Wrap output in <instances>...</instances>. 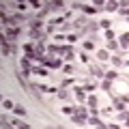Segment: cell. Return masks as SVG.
Returning <instances> with one entry per match:
<instances>
[{
    "label": "cell",
    "mask_w": 129,
    "mask_h": 129,
    "mask_svg": "<svg viewBox=\"0 0 129 129\" xmlns=\"http://www.w3.org/2000/svg\"><path fill=\"white\" fill-rule=\"evenodd\" d=\"M22 67H24V71H30V62H28V58L22 60Z\"/></svg>",
    "instance_id": "obj_4"
},
{
    "label": "cell",
    "mask_w": 129,
    "mask_h": 129,
    "mask_svg": "<svg viewBox=\"0 0 129 129\" xmlns=\"http://www.w3.org/2000/svg\"><path fill=\"white\" fill-rule=\"evenodd\" d=\"M120 41H123V45H129V35H123V39H120Z\"/></svg>",
    "instance_id": "obj_11"
},
{
    "label": "cell",
    "mask_w": 129,
    "mask_h": 129,
    "mask_svg": "<svg viewBox=\"0 0 129 129\" xmlns=\"http://www.w3.org/2000/svg\"><path fill=\"white\" fill-rule=\"evenodd\" d=\"M2 129H13V125L7 123V116H2Z\"/></svg>",
    "instance_id": "obj_3"
},
{
    "label": "cell",
    "mask_w": 129,
    "mask_h": 129,
    "mask_svg": "<svg viewBox=\"0 0 129 129\" xmlns=\"http://www.w3.org/2000/svg\"><path fill=\"white\" fill-rule=\"evenodd\" d=\"M17 35H19V30H17V28H9V30H7V35H5V37H9V39H15V37H17Z\"/></svg>",
    "instance_id": "obj_1"
},
{
    "label": "cell",
    "mask_w": 129,
    "mask_h": 129,
    "mask_svg": "<svg viewBox=\"0 0 129 129\" xmlns=\"http://www.w3.org/2000/svg\"><path fill=\"white\" fill-rule=\"evenodd\" d=\"M13 125H17L19 129H30V127H28V123H24V120H13Z\"/></svg>",
    "instance_id": "obj_2"
},
{
    "label": "cell",
    "mask_w": 129,
    "mask_h": 129,
    "mask_svg": "<svg viewBox=\"0 0 129 129\" xmlns=\"http://www.w3.org/2000/svg\"><path fill=\"white\" fill-rule=\"evenodd\" d=\"M32 71H35L37 75H45V69H43V67H37V69H32Z\"/></svg>",
    "instance_id": "obj_7"
},
{
    "label": "cell",
    "mask_w": 129,
    "mask_h": 129,
    "mask_svg": "<svg viewBox=\"0 0 129 129\" xmlns=\"http://www.w3.org/2000/svg\"><path fill=\"white\" fill-rule=\"evenodd\" d=\"M5 108H7V110H15V106H13V101H9V99H7V101H5Z\"/></svg>",
    "instance_id": "obj_6"
},
{
    "label": "cell",
    "mask_w": 129,
    "mask_h": 129,
    "mask_svg": "<svg viewBox=\"0 0 129 129\" xmlns=\"http://www.w3.org/2000/svg\"><path fill=\"white\" fill-rule=\"evenodd\" d=\"M15 114H17V116H24V114H26V110L19 108V106H15Z\"/></svg>",
    "instance_id": "obj_5"
},
{
    "label": "cell",
    "mask_w": 129,
    "mask_h": 129,
    "mask_svg": "<svg viewBox=\"0 0 129 129\" xmlns=\"http://www.w3.org/2000/svg\"><path fill=\"white\" fill-rule=\"evenodd\" d=\"M75 97H78V101H82V99H84V90L78 88V90H75Z\"/></svg>",
    "instance_id": "obj_8"
},
{
    "label": "cell",
    "mask_w": 129,
    "mask_h": 129,
    "mask_svg": "<svg viewBox=\"0 0 129 129\" xmlns=\"http://www.w3.org/2000/svg\"><path fill=\"white\" fill-rule=\"evenodd\" d=\"M106 7H108V11H114V9H116V7H118V5H116V2H108Z\"/></svg>",
    "instance_id": "obj_9"
},
{
    "label": "cell",
    "mask_w": 129,
    "mask_h": 129,
    "mask_svg": "<svg viewBox=\"0 0 129 129\" xmlns=\"http://www.w3.org/2000/svg\"><path fill=\"white\" fill-rule=\"evenodd\" d=\"M24 52H26V54H28V56H32V47H30V45H28V43H26V45H24Z\"/></svg>",
    "instance_id": "obj_10"
},
{
    "label": "cell",
    "mask_w": 129,
    "mask_h": 129,
    "mask_svg": "<svg viewBox=\"0 0 129 129\" xmlns=\"http://www.w3.org/2000/svg\"><path fill=\"white\" fill-rule=\"evenodd\" d=\"M56 92H58V97H60V99H67V92H64V90H56Z\"/></svg>",
    "instance_id": "obj_12"
}]
</instances>
